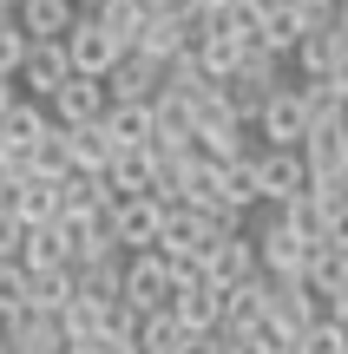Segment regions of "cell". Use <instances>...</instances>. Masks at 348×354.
Here are the masks:
<instances>
[{"label":"cell","mask_w":348,"mask_h":354,"mask_svg":"<svg viewBox=\"0 0 348 354\" xmlns=\"http://www.w3.org/2000/svg\"><path fill=\"white\" fill-rule=\"evenodd\" d=\"M329 322H336V328H348V282L329 295Z\"/></svg>","instance_id":"obj_41"},{"label":"cell","mask_w":348,"mask_h":354,"mask_svg":"<svg viewBox=\"0 0 348 354\" xmlns=\"http://www.w3.org/2000/svg\"><path fill=\"white\" fill-rule=\"evenodd\" d=\"M105 99L112 105H158L165 99V66L145 59V53H125L112 66V79H105Z\"/></svg>","instance_id":"obj_8"},{"label":"cell","mask_w":348,"mask_h":354,"mask_svg":"<svg viewBox=\"0 0 348 354\" xmlns=\"http://www.w3.org/2000/svg\"><path fill=\"white\" fill-rule=\"evenodd\" d=\"M244 53H250V46H244V39H237V33H230V26H217V33H210V39H204V46H197V53H191V59H197V66H204V79H210V86H223V79H230V73H237V66H244Z\"/></svg>","instance_id":"obj_23"},{"label":"cell","mask_w":348,"mask_h":354,"mask_svg":"<svg viewBox=\"0 0 348 354\" xmlns=\"http://www.w3.org/2000/svg\"><path fill=\"white\" fill-rule=\"evenodd\" d=\"M46 112H53V125H59V131H79V125H99V118L112 112V99H105L99 79H79V73H73L59 92H53Z\"/></svg>","instance_id":"obj_9"},{"label":"cell","mask_w":348,"mask_h":354,"mask_svg":"<svg viewBox=\"0 0 348 354\" xmlns=\"http://www.w3.org/2000/svg\"><path fill=\"white\" fill-rule=\"evenodd\" d=\"M191 335L178 328V315H145L138 322V354H184Z\"/></svg>","instance_id":"obj_34"},{"label":"cell","mask_w":348,"mask_h":354,"mask_svg":"<svg viewBox=\"0 0 348 354\" xmlns=\"http://www.w3.org/2000/svg\"><path fill=\"white\" fill-rule=\"evenodd\" d=\"M250 243H257V269L270 282H302V269H309V243L289 236V230L276 223V210H270V223H263Z\"/></svg>","instance_id":"obj_6"},{"label":"cell","mask_w":348,"mask_h":354,"mask_svg":"<svg viewBox=\"0 0 348 354\" xmlns=\"http://www.w3.org/2000/svg\"><path fill=\"white\" fill-rule=\"evenodd\" d=\"M53 131V112L46 105H33V99H13V112H7V125H0V145L7 151H33L39 138Z\"/></svg>","instance_id":"obj_21"},{"label":"cell","mask_w":348,"mask_h":354,"mask_svg":"<svg viewBox=\"0 0 348 354\" xmlns=\"http://www.w3.org/2000/svg\"><path fill=\"white\" fill-rule=\"evenodd\" d=\"M66 7H73V13H99L105 0H66Z\"/></svg>","instance_id":"obj_45"},{"label":"cell","mask_w":348,"mask_h":354,"mask_svg":"<svg viewBox=\"0 0 348 354\" xmlns=\"http://www.w3.org/2000/svg\"><path fill=\"white\" fill-rule=\"evenodd\" d=\"M13 99H20V86H13V79H0V125H7V112H13Z\"/></svg>","instance_id":"obj_43"},{"label":"cell","mask_w":348,"mask_h":354,"mask_svg":"<svg viewBox=\"0 0 348 354\" xmlns=\"http://www.w3.org/2000/svg\"><path fill=\"white\" fill-rule=\"evenodd\" d=\"M276 223H283L289 236H302L309 250H315V243H329V210H322V203L309 197V190H302L296 203H283V210H276Z\"/></svg>","instance_id":"obj_26"},{"label":"cell","mask_w":348,"mask_h":354,"mask_svg":"<svg viewBox=\"0 0 348 354\" xmlns=\"http://www.w3.org/2000/svg\"><path fill=\"white\" fill-rule=\"evenodd\" d=\"M171 315H178V328H184V335H223V289H210V282H197V289H178Z\"/></svg>","instance_id":"obj_16"},{"label":"cell","mask_w":348,"mask_h":354,"mask_svg":"<svg viewBox=\"0 0 348 354\" xmlns=\"http://www.w3.org/2000/svg\"><path fill=\"white\" fill-rule=\"evenodd\" d=\"M7 210L20 230H46L59 223V184H46V177H20V184L7 190Z\"/></svg>","instance_id":"obj_15"},{"label":"cell","mask_w":348,"mask_h":354,"mask_svg":"<svg viewBox=\"0 0 348 354\" xmlns=\"http://www.w3.org/2000/svg\"><path fill=\"white\" fill-rule=\"evenodd\" d=\"M342 354H348V342H342Z\"/></svg>","instance_id":"obj_53"},{"label":"cell","mask_w":348,"mask_h":354,"mask_svg":"<svg viewBox=\"0 0 348 354\" xmlns=\"http://www.w3.org/2000/svg\"><path fill=\"white\" fill-rule=\"evenodd\" d=\"M276 354H296V348H276Z\"/></svg>","instance_id":"obj_51"},{"label":"cell","mask_w":348,"mask_h":354,"mask_svg":"<svg viewBox=\"0 0 348 354\" xmlns=\"http://www.w3.org/2000/svg\"><path fill=\"white\" fill-rule=\"evenodd\" d=\"M342 342H348V328H336V322H315L309 335H296V354H342Z\"/></svg>","instance_id":"obj_36"},{"label":"cell","mask_w":348,"mask_h":354,"mask_svg":"<svg viewBox=\"0 0 348 354\" xmlns=\"http://www.w3.org/2000/svg\"><path fill=\"white\" fill-rule=\"evenodd\" d=\"M73 302H79V295H73V269H66V276H33V295H26L33 315H53V322H59Z\"/></svg>","instance_id":"obj_32"},{"label":"cell","mask_w":348,"mask_h":354,"mask_svg":"<svg viewBox=\"0 0 348 354\" xmlns=\"http://www.w3.org/2000/svg\"><path fill=\"white\" fill-rule=\"evenodd\" d=\"M112 236L125 256H152L158 236H165V203L158 197H131V203H112Z\"/></svg>","instance_id":"obj_7"},{"label":"cell","mask_w":348,"mask_h":354,"mask_svg":"<svg viewBox=\"0 0 348 354\" xmlns=\"http://www.w3.org/2000/svg\"><path fill=\"white\" fill-rule=\"evenodd\" d=\"M59 354H92V348H59Z\"/></svg>","instance_id":"obj_49"},{"label":"cell","mask_w":348,"mask_h":354,"mask_svg":"<svg viewBox=\"0 0 348 354\" xmlns=\"http://www.w3.org/2000/svg\"><path fill=\"white\" fill-rule=\"evenodd\" d=\"M131 53H145V59H158V66H171L184 53V26H178V13H152L145 20V33H138V46Z\"/></svg>","instance_id":"obj_25"},{"label":"cell","mask_w":348,"mask_h":354,"mask_svg":"<svg viewBox=\"0 0 348 354\" xmlns=\"http://www.w3.org/2000/svg\"><path fill=\"white\" fill-rule=\"evenodd\" d=\"M20 243H26V230L13 223V210H0V263H20Z\"/></svg>","instance_id":"obj_38"},{"label":"cell","mask_w":348,"mask_h":354,"mask_svg":"<svg viewBox=\"0 0 348 354\" xmlns=\"http://www.w3.org/2000/svg\"><path fill=\"white\" fill-rule=\"evenodd\" d=\"M118 59H125V53L112 46V33H105L92 13H79V20H73V33H66V66H73L79 79H99V86H105Z\"/></svg>","instance_id":"obj_5"},{"label":"cell","mask_w":348,"mask_h":354,"mask_svg":"<svg viewBox=\"0 0 348 354\" xmlns=\"http://www.w3.org/2000/svg\"><path fill=\"white\" fill-rule=\"evenodd\" d=\"M92 20H99L105 33H112V46H118V53H131V46H138V33H145V20H152V13H145V0H105V7L92 13Z\"/></svg>","instance_id":"obj_24"},{"label":"cell","mask_w":348,"mask_h":354,"mask_svg":"<svg viewBox=\"0 0 348 354\" xmlns=\"http://www.w3.org/2000/svg\"><path fill=\"white\" fill-rule=\"evenodd\" d=\"M26 165H33V177H46V184H59V177H73V151H66V131L53 125L46 138L26 151Z\"/></svg>","instance_id":"obj_31"},{"label":"cell","mask_w":348,"mask_h":354,"mask_svg":"<svg viewBox=\"0 0 348 354\" xmlns=\"http://www.w3.org/2000/svg\"><path fill=\"white\" fill-rule=\"evenodd\" d=\"M329 7H342V0H329Z\"/></svg>","instance_id":"obj_52"},{"label":"cell","mask_w":348,"mask_h":354,"mask_svg":"<svg viewBox=\"0 0 348 354\" xmlns=\"http://www.w3.org/2000/svg\"><path fill=\"white\" fill-rule=\"evenodd\" d=\"M99 203H112L105 197V177H59V216H92Z\"/></svg>","instance_id":"obj_30"},{"label":"cell","mask_w":348,"mask_h":354,"mask_svg":"<svg viewBox=\"0 0 348 354\" xmlns=\"http://www.w3.org/2000/svg\"><path fill=\"white\" fill-rule=\"evenodd\" d=\"M73 20H79V13L66 7V0H26V7L13 13V26L26 33V46H66Z\"/></svg>","instance_id":"obj_14"},{"label":"cell","mask_w":348,"mask_h":354,"mask_svg":"<svg viewBox=\"0 0 348 354\" xmlns=\"http://www.w3.org/2000/svg\"><path fill=\"white\" fill-rule=\"evenodd\" d=\"M250 171H257L263 210H283V203H296L302 190H309V165H302V151H270V145H263V151L250 158Z\"/></svg>","instance_id":"obj_4"},{"label":"cell","mask_w":348,"mask_h":354,"mask_svg":"<svg viewBox=\"0 0 348 354\" xmlns=\"http://www.w3.org/2000/svg\"><path fill=\"white\" fill-rule=\"evenodd\" d=\"M105 138H112V151H152V138H158L152 105H112L105 112Z\"/></svg>","instance_id":"obj_18"},{"label":"cell","mask_w":348,"mask_h":354,"mask_svg":"<svg viewBox=\"0 0 348 354\" xmlns=\"http://www.w3.org/2000/svg\"><path fill=\"white\" fill-rule=\"evenodd\" d=\"M0 354H7V322H0Z\"/></svg>","instance_id":"obj_48"},{"label":"cell","mask_w":348,"mask_h":354,"mask_svg":"<svg viewBox=\"0 0 348 354\" xmlns=\"http://www.w3.org/2000/svg\"><path fill=\"white\" fill-rule=\"evenodd\" d=\"M204 7H210V13H223V7H230V0H204Z\"/></svg>","instance_id":"obj_47"},{"label":"cell","mask_w":348,"mask_h":354,"mask_svg":"<svg viewBox=\"0 0 348 354\" xmlns=\"http://www.w3.org/2000/svg\"><path fill=\"white\" fill-rule=\"evenodd\" d=\"M336 26H342V33H348V0H342V7H336Z\"/></svg>","instance_id":"obj_46"},{"label":"cell","mask_w":348,"mask_h":354,"mask_svg":"<svg viewBox=\"0 0 348 354\" xmlns=\"http://www.w3.org/2000/svg\"><path fill=\"white\" fill-rule=\"evenodd\" d=\"M20 269H26V276H66V269H73V236H66V223L26 230V243H20Z\"/></svg>","instance_id":"obj_13"},{"label":"cell","mask_w":348,"mask_h":354,"mask_svg":"<svg viewBox=\"0 0 348 354\" xmlns=\"http://www.w3.org/2000/svg\"><path fill=\"white\" fill-rule=\"evenodd\" d=\"M257 145H270V151H302V138H309V112H302V92L296 86H276L270 99H263L257 112Z\"/></svg>","instance_id":"obj_3"},{"label":"cell","mask_w":348,"mask_h":354,"mask_svg":"<svg viewBox=\"0 0 348 354\" xmlns=\"http://www.w3.org/2000/svg\"><path fill=\"white\" fill-rule=\"evenodd\" d=\"M7 7H13V13H20V7H26V0H7Z\"/></svg>","instance_id":"obj_50"},{"label":"cell","mask_w":348,"mask_h":354,"mask_svg":"<svg viewBox=\"0 0 348 354\" xmlns=\"http://www.w3.org/2000/svg\"><path fill=\"white\" fill-rule=\"evenodd\" d=\"M210 79H204V66L191 59V53H178V59L165 66V99H184V105H197V99H210Z\"/></svg>","instance_id":"obj_28"},{"label":"cell","mask_w":348,"mask_h":354,"mask_svg":"<svg viewBox=\"0 0 348 354\" xmlns=\"http://www.w3.org/2000/svg\"><path fill=\"white\" fill-rule=\"evenodd\" d=\"M217 197H223V210H237V216L263 210V197H257V171H250V165H217Z\"/></svg>","instance_id":"obj_27"},{"label":"cell","mask_w":348,"mask_h":354,"mask_svg":"<svg viewBox=\"0 0 348 354\" xmlns=\"http://www.w3.org/2000/svg\"><path fill=\"white\" fill-rule=\"evenodd\" d=\"M302 92V112H309V125H348V105L329 92V79H296Z\"/></svg>","instance_id":"obj_33"},{"label":"cell","mask_w":348,"mask_h":354,"mask_svg":"<svg viewBox=\"0 0 348 354\" xmlns=\"http://www.w3.org/2000/svg\"><path fill=\"white\" fill-rule=\"evenodd\" d=\"M73 79V66H66V46H26L20 73H13V86H20V99L33 105H53V92Z\"/></svg>","instance_id":"obj_10"},{"label":"cell","mask_w":348,"mask_h":354,"mask_svg":"<svg viewBox=\"0 0 348 354\" xmlns=\"http://www.w3.org/2000/svg\"><path fill=\"white\" fill-rule=\"evenodd\" d=\"M302 282H309V289L329 302V295L348 282V256H342V250H329V243H315V250H309V269H302Z\"/></svg>","instance_id":"obj_29"},{"label":"cell","mask_w":348,"mask_h":354,"mask_svg":"<svg viewBox=\"0 0 348 354\" xmlns=\"http://www.w3.org/2000/svg\"><path fill=\"white\" fill-rule=\"evenodd\" d=\"M118 302L131 308V315H171V302H178V282H171L165 256H125V282H118Z\"/></svg>","instance_id":"obj_1"},{"label":"cell","mask_w":348,"mask_h":354,"mask_svg":"<svg viewBox=\"0 0 348 354\" xmlns=\"http://www.w3.org/2000/svg\"><path fill=\"white\" fill-rule=\"evenodd\" d=\"M329 92H336V99L348 105V53H342V59H336V66H329Z\"/></svg>","instance_id":"obj_40"},{"label":"cell","mask_w":348,"mask_h":354,"mask_svg":"<svg viewBox=\"0 0 348 354\" xmlns=\"http://www.w3.org/2000/svg\"><path fill=\"white\" fill-rule=\"evenodd\" d=\"M66 151H73V171H79V177H105V171H112V138H105V118H99V125L66 131Z\"/></svg>","instance_id":"obj_22"},{"label":"cell","mask_w":348,"mask_h":354,"mask_svg":"<svg viewBox=\"0 0 348 354\" xmlns=\"http://www.w3.org/2000/svg\"><path fill=\"white\" fill-rule=\"evenodd\" d=\"M342 53H348V33H342V26H309L302 46H296V73L302 79H329V66H336Z\"/></svg>","instance_id":"obj_20"},{"label":"cell","mask_w":348,"mask_h":354,"mask_svg":"<svg viewBox=\"0 0 348 354\" xmlns=\"http://www.w3.org/2000/svg\"><path fill=\"white\" fill-rule=\"evenodd\" d=\"M302 165H309V184H342L348 177V125H309Z\"/></svg>","instance_id":"obj_11"},{"label":"cell","mask_w":348,"mask_h":354,"mask_svg":"<svg viewBox=\"0 0 348 354\" xmlns=\"http://www.w3.org/2000/svg\"><path fill=\"white\" fill-rule=\"evenodd\" d=\"M20 59H26V33L13 26V13H7V20H0V79L20 73Z\"/></svg>","instance_id":"obj_37"},{"label":"cell","mask_w":348,"mask_h":354,"mask_svg":"<svg viewBox=\"0 0 348 354\" xmlns=\"http://www.w3.org/2000/svg\"><path fill=\"white\" fill-rule=\"evenodd\" d=\"M191 0H145V13H184Z\"/></svg>","instance_id":"obj_44"},{"label":"cell","mask_w":348,"mask_h":354,"mask_svg":"<svg viewBox=\"0 0 348 354\" xmlns=\"http://www.w3.org/2000/svg\"><path fill=\"white\" fill-rule=\"evenodd\" d=\"M329 250L348 256V203H342V210H329Z\"/></svg>","instance_id":"obj_39"},{"label":"cell","mask_w":348,"mask_h":354,"mask_svg":"<svg viewBox=\"0 0 348 354\" xmlns=\"http://www.w3.org/2000/svg\"><path fill=\"white\" fill-rule=\"evenodd\" d=\"M263 322H270L283 342L309 335L315 322H329V302L309 289V282H270V302H263Z\"/></svg>","instance_id":"obj_2"},{"label":"cell","mask_w":348,"mask_h":354,"mask_svg":"<svg viewBox=\"0 0 348 354\" xmlns=\"http://www.w3.org/2000/svg\"><path fill=\"white\" fill-rule=\"evenodd\" d=\"M250 276H263V269H257V243H250V230H244V236L210 243V256H204V282H210V289H237V282H250Z\"/></svg>","instance_id":"obj_12"},{"label":"cell","mask_w":348,"mask_h":354,"mask_svg":"<svg viewBox=\"0 0 348 354\" xmlns=\"http://www.w3.org/2000/svg\"><path fill=\"white\" fill-rule=\"evenodd\" d=\"M92 354H138V342H112V335H99V342H92Z\"/></svg>","instance_id":"obj_42"},{"label":"cell","mask_w":348,"mask_h":354,"mask_svg":"<svg viewBox=\"0 0 348 354\" xmlns=\"http://www.w3.org/2000/svg\"><path fill=\"white\" fill-rule=\"evenodd\" d=\"M26 295H33V276L20 263H0V322L26 315Z\"/></svg>","instance_id":"obj_35"},{"label":"cell","mask_w":348,"mask_h":354,"mask_svg":"<svg viewBox=\"0 0 348 354\" xmlns=\"http://www.w3.org/2000/svg\"><path fill=\"white\" fill-rule=\"evenodd\" d=\"M302 33H309V20L296 13V0H270V20H263L257 46H263V53H276V59H296Z\"/></svg>","instance_id":"obj_19"},{"label":"cell","mask_w":348,"mask_h":354,"mask_svg":"<svg viewBox=\"0 0 348 354\" xmlns=\"http://www.w3.org/2000/svg\"><path fill=\"white\" fill-rule=\"evenodd\" d=\"M152 171H158V158H152V151H112V171H105V197H112V203L152 197Z\"/></svg>","instance_id":"obj_17"}]
</instances>
